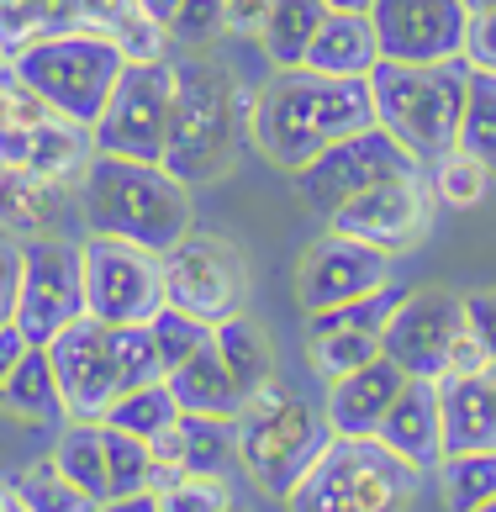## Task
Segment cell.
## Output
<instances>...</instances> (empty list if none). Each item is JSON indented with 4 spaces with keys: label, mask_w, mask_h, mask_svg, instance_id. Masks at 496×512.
Wrapping results in <instances>:
<instances>
[{
    "label": "cell",
    "mask_w": 496,
    "mask_h": 512,
    "mask_svg": "<svg viewBox=\"0 0 496 512\" xmlns=\"http://www.w3.org/2000/svg\"><path fill=\"white\" fill-rule=\"evenodd\" d=\"M233 497V481L227 476H169L159 486V507L164 512H227Z\"/></svg>",
    "instance_id": "60d3db41"
},
{
    "label": "cell",
    "mask_w": 496,
    "mask_h": 512,
    "mask_svg": "<svg viewBox=\"0 0 496 512\" xmlns=\"http://www.w3.org/2000/svg\"><path fill=\"white\" fill-rule=\"evenodd\" d=\"M465 6H470V16H475V11H491L496 0H465Z\"/></svg>",
    "instance_id": "f5cc1de1"
},
{
    "label": "cell",
    "mask_w": 496,
    "mask_h": 512,
    "mask_svg": "<svg viewBox=\"0 0 496 512\" xmlns=\"http://www.w3.org/2000/svg\"><path fill=\"white\" fill-rule=\"evenodd\" d=\"M386 280H391V254L386 249L328 227L322 238L307 243V254L296 264V301H301V312L312 317V312L343 307V301H354L365 291H380Z\"/></svg>",
    "instance_id": "e0dca14e"
},
{
    "label": "cell",
    "mask_w": 496,
    "mask_h": 512,
    "mask_svg": "<svg viewBox=\"0 0 496 512\" xmlns=\"http://www.w3.org/2000/svg\"><path fill=\"white\" fill-rule=\"evenodd\" d=\"M417 476L380 439H328L312 470L291 486L285 512H412Z\"/></svg>",
    "instance_id": "8992f818"
},
{
    "label": "cell",
    "mask_w": 496,
    "mask_h": 512,
    "mask_svg": "<svg viewBox=\"0 0 496 512\" xmlns=\"http://www.w3.org/2000/svg\"><path fill=\"white\" fill-rule=\"evenodd\" d=\"M106 433V481H111V497H132V491H159L164 470L154 460V444L148 439H132V433L101 423Z\"/></svg>",
    "instance_id": "d6a6232c"
},
{
    "label": "cell",
    "mask_w": 496,
    "mask_h": 512,
    "mask_svg": "<svg viewBox=\"0 0 496 512\" xmlns=\"http://www.w3.org/2000/svg\"><path fill=\"white\" fill-rule=\"evenodd\" d=\"M222 32H233V22H227V0H180L175 22H169V43L212 48Z\"/></svg>",
    "instance_id": "b9f144b4"
},
{
    "label": "cell",
    "mask_w": 496,
    "mask_h": 512,
    "mask_svg": "<svg viewBox=\"0 0 496 512\" xmlns=\"http://www.w3.org/2000/svg\"><path fill=\"white\" fill-rule=\"evenodd\" d=\"M53 465H59L95 507L111 502V481H106V433H101V423H74V417H64L59 439H53Z\"/></svg>",
    "instance_id": "f1b7e54d"
},
{
    "label": "cell",
    "mask_w": 496,
    "mask_h": 512,
    "mask_svg": "<svg viewBox=\"0 0 496 512\" xmlns=\"http://www.w3.org/2000/svg\"><path fill=\"white\" fill-rule=\"evenodd\" d=\"M407 386V375L391 365L386 354L370 359V365H359L349 375H338V381H328V402H322V412H328V428L338 433V439H375L380 417L391 412L396 391Z\"/></svg>",
    "instance_id": "ffe728a7"
},
{
    "label": "cell",
    "mask_w": 496,
    "mask_h": 512,
    "mask_svg": "<svg viewBox=\"0 0 496 512\" xmlns=\"http://www.w3.org/2000/svg\"><path fill=\"white\" fill-rule=\"evenodd\" d=\"M407 301V286H396V280H386L380 291H365L354 301H343V307H328V312H312L307 333H322V328H359V333H380L391 322V312Z\"/></svg>",
    "instance_id": "8d00e7d4"
},
{
    "label": "cell",
    "mask_w": 496,
    "mask_h": 512,
    "mask_svg": "<svg viewBox=\"0 0 496 512\" xmlns=\"http://www.w3.org/2000/svg\"><path fill=\"white\" fill-rule=\"evenodd\" d=\"M80 222L95 238H122L169 254L196 227V206H190V185L164 164L95 154L80 175Z\"/></svg>",
    "instance_id": "3957f363"
},
{
    "label": "cell",
    "mask_w": 496,
    "mask_h": 512,
    "mask_svg": "<svg viewBox=\"0 0 496 512\" xmlns=\"http://www.w3.org/2000/svg\"><path fill=\"white\" fill-rule=\"evenodd\" d=\"M11 69L22 74L59 117L95 127V117H101L106 101H111V85H117L122 69H127V53L90 27H69V32H53V37H37V43L16 48Z\"/></svg>",
    "instance_id": "52a82bcc"
},
{
    "label": "cell",
    "mask_w": 496,
    "mask_h": 512,
    "mask_svg": "<svg viewBox=\"0 0 496 512\" xmlns=\"http://www.w3.org/2000/svg\"><path fill=\"white\" fill-rule=\"evenodd\" d=\"M380 354L402 375H423V381H444L454 370L486 365V354L465 322V296L438 291V286L407 291V301L380 328Z\"/></svg>",
    "instance_id": "ba28073f"
},
{
    "label": "cell",
    "mask_w": 496,
    "mask_h": 512,
    "mask_svg": "<svg viewBox=\"0 0 496 512\" xmlns=\"http://www.w3.org/2000/svg\"><path fill=\"white\" fill-rule=\"evenodd\" d=\"M433 470L449 512H475L496 497V449H454Z\"/></svg>",
    "instance_id": "f546056e"
},
{
    "label": "cell",
    "mask_w": 496,
    "mask_h": 512,
    "mask_svg": "<svg viewBox=\"0 0 496 512\" xmlns=\"http://www.w3.org/2000/svg\"><path fill=\"white\" fill-rule=\"evenodd\" d=\"M11 497L22 502L27 512H95V502L64 476L59 465H53V454L16 470V476H11Z\"/></svg>",
    "instance_id": "1f68e13d"
},
{
    "label": "cell",
    "mask_w": 496,
    "mask_h": 512,
    "mask_svg": "<svg viewBox=\"0 0 496 512\" xmlns=\"http://www.w3.org/2000/svg\"><path fill=\"white\" fill-rule=\"evenodd\" d=\"M154 460L164 470V481L169 476H227L238 465V423L180 412L154 439Z\"/></svg>",
    "instance_id": "44dd1931"
},
{
    "label": "cell",
    "mask_w": 496,
    "mask_h": 512,
    "mask_svg": "<svg viewBox=\"0 0 496 512\" xmlns=\"http://www.w3.org/2000/svg\"><path fill=\"white\" fill-rule=\"evenodd\" d=\"M475 512H496V497H491V502H486V507H475Z\"/></svg>",
    "instance_id": "11a10c76"
},
{
    "label": "cell",
    "mask_w": 496,
    "mask_h": 512,
    "mask_svg": "<svg viewBox=\"0 0 496 512\" xmlns=\"http://www.w3.org/2000/svg\"><path fill=\"white\" fill-rule=\"evenodd\" d=\"M307 359H312V370H322V381H338V375L380 359V333H359V328L307 333Z\"/></svg>",
    "instance_id": "d590c367"
},
{
    "label": "cell",
    "mask_w": 496,
    "mask_h": 512,
    "mask_svg": "<svg viewBox=\"0 0 496 512\" xmlns=\"http://www.w3.org/2000/svg\"><path fill=\"white\" fill-rule=\"evenodd\" d=\"M0 69H11V53H6V43H0Z\"/></svg>",
    "instance_id": "db71d44e"
},
{
    "label": "cell",
    "mask_w": 496,
    "mask_h": 512,
    "mask_svg": "<svg viewBox=\"0 0 496 512\" xmlns=\"http://www.w3.org/2000/svg\"><path fill=\"white\" fill-rule=\"evenodd\" d=\"M101 512H164V507H159V491H132V497L101 502Z\"/></svg>",
    "instance_id": "c3c4849f"
},
{
    "label": "cell",
    "mask_w": 496,
    "mask_h": 512,
    "mask_svg": "<svg viewBox=\"0 0 496 512\" xmlns=\"http://www.w3.org/2000/svg\"><path fill=\"white\" fill-rule=\"evenodd\" d=\"M164 307V254L85 233V312L106 328L148 322Z\"/></svg>",
    "instance_id": "4fadbf2b"
},
{
    "label": "cell",
    "mask_w": 496,
    "mask_h": 512,
    "mask_svg": "<svg viewBox=\"0 0 496 512\" xmlns=\"http://www.w3.org/2000/svg\"><path fill=\"white\" fill-rule=\"evenodd\" d=\"M375 0H328V11H370Z\"/></svg>",
    "instance_id": "f907efd6"
},
{
    "label": "cell",
    "mask_w": 496,
    "mask_h": 512,
    "mask_svg": "<svg viewBox=\"0 0 496 512\" xmlns=\"http://www.w3.org/2000/svg\"><path fill=\"white\" fill-rule=\"evenodd\" d=\"M69 27H80L74 0H0V43H6V53Z\"/></svg>",
    "instance_id": "836d02e7"
},
{
    "label": "cell",
    "mask_w": 496,
    "mask_h": 512,
    "mask_svg": "<svg viewBox=\"0 0 496 512\" xmlns=\"http://www.w3.org/2000/svg\"><path fill=\"white\" fill-rule=\"evenodd\" d=\"M169 96H175V64L169 59H127L122 80L111 85L106 111L95 117V154L164 164L169 143Z\"/></svg>",
    "instance_id": "9c48e42d"
},
{
    "label": "cell",
    "mask_w": 496,
    "mask_h": 512,
    "mask_svg": "<svg viewBox=\"0 0 496 512\" xmlns=\"http://www.w3.org/2000/svg\"><path fill=\"white\" fill-rule=\"evenodd\" d=\"M0 412H11L16 423H32V428H53L69 417L59 375H53V359H48V344H27V354L16 359V370L6 375V386H0Z\"/></svg>",
    "instance_id": "d4e9b609"
},
{
    "label": "cell",
    "mask_w": 496,
    "mask_h": 512,
    "mask_svg": "<svg viewBox=\"0 0 496 512\" xmlns=\"http://www.w3.org/2000/svg\"><path fill=\"white\" fill-rule=\"evenodd\" d=\"M465 64L470 69H491L496 74V6L470 16V37H465Z\"/></svg>",
    "instance_id": "ee69618b"
},
{
    "label": "cell",
    "mask_w": 496,
    "mask_h": 512,
    "mask_svg": "<svg viewBox=\"0 0 496 512\" xmlns=\"http://www.w3.org/2000/svg\"><path fill=\"white\" fill-rule=\"evenodd\" d=\"M0 512H27L22 502H16V497H11V481H6V497H0Z\"/></svg>",
    "instance_id": "816d5d0a"
},
{
    "label": "cell",
    "mask_w": 496,
    "mask_h": 512,
    "mask_svg": "<svg viewBox=\"0 0 496 512\" xmlns=\"http://www.w3.org/2000/svg\"><path fill=\"white\" fill-rule=\"evenodd\" d=\"M412 169H423V164H417L380 122H370V127L349 132V138H338L333 148H322L307 169H296L291 185L317 217H333L343 201L365 196L370 185L391 180V175H412Z\"/></svg>",
    "instance_id": "7c38bea8"
},
{
    "label": "cell",
    "mask_w": 496,
    "mask_h": 512,
    "mask_svg": "<svg viewBox=\"0 0 496 512\" xmlns=\"http://www.w3.org/2000/svg\"><path fill=\"white\" fill-rule=\"evenodd\" d=\"M148 333H154V344H159V359H164V375L175 370V365H185L190 354H196L201 344H212V322H201V317H190V312H180V307H164L148 317Z\"/></svg>",
    "instance_id": "ab89813d"
},
{
    "label": "cell",
    "mask_w": 496,
    "mask_h": 512,
    "mask_svg": "<svg viewBox=\"0 0 496 512\" xmlns=\"http://www.w3.org/2000/svg\"><path fill=\"white\" fill-rule=\"evenodd\" d=\"M164 381H169V391H175L180 412H196V417H222V423H238L243 407H248V396L233 381V370L222 365L217 344H201L196 354L185 359V365L169 370Z\"/></svg>",
    "instance_id": "603a6c76"
},
{
    "label": "cell",
    "mask_w": 496,
    "mask_h": 512,
    "mask_svg": "<svg viewBox=\"0 0 496 512\" xmlns=\"http://www.w3.org/2000/svg\"><path fill=\"white\" fill-rule=\"evenodd\" d=\"M48 359L64 391V412L74 423H101L111 412V402L122 396L117 381V359H111V328L101 317H74L69 328H59L48 338Z\"/></svg>",
    "instance_id": "9a60e30c"
},
{
    "label": "cell",
    "mask_w": 496,
    "mask_h": 512,
    "mask_svg": "<svg viewBox=\"0 0 496 512\" xmlns=\"http://www.w3.org/2000/svg\"><path fill=\"white\" fill-rule=\"evenodd\" d=\"M227 512H243V507H238V502H233V507H227Z\"/></svg>",
    "instance_id": "9f6ffc18"
},
{
    "label": "cell",
    "mask_w": 496,
    "mask_h": 512,
    "mask_svg": "<svg viewBox=\"0 0 496 512\" xmlns=\"http://www.w3.org/2000/svg\"><path fill=\"white\" fill-rule=\"evenodd\" d=\"M80 27L111 37L127 59H169V32L143 11V0H74Z\"/></svg>",
    "instance_id": "484cf974"
},
{
    "label": "cell",
    "mask_w": 496,
    "mask_h": 512,
    "mask_svg": "<svg viewBox=\"0 0 496 512\" xmlns=\"http://www.w3.org/2000/svg\"><path fill=\"white\" fill-rule=\"evenodd\" d=\"M143 11L154 16V22L169 32V22H175V11H180V0H143Z\"/></svg>",
    "instance_id": "681fc988"
},
{
    "label": "cell",
    "mask_w": 496,
    "mask_h": 512,
    "mask_svg": "<svg viewBox=\"0 0 496 512\" xmlns=\"http://www.w3.org/2000/svg\"><path fill=\"white\" fill-rule=\"evenodd\" d=\"M460 148L496 175V74L491 69H470L465 117H460Z\"/></svg>",
    "instance_id": "e575fe53"
},
{
    "label": "cell",
    "mask_w": 496,
    "mask_h": 512,
    "mask_svg": "<svg viewBox=\"0 0 496 512\" xmlns=\"http://www.w3.org/2000/svg\"><path fill=\"white\" fill-rule=\"evenodd\" d=\"M370 22L380 37V59L396 64L465 59V37H470L465 0H375Z\"/></svg>",
    "instance_id": "2e32d148"
},
{
    "label": "cell",
    "mask_w": 496,
    "mask_h": 512,
    "mask_svg": "<svg viewBox=\"0 0 496 512\" xmlns=\"http://www.w3.org/2000/svg\"><path fill=\"white\" fill-rule=\"evenodd\" d=\"M16 286H22V243L0 238V328L16 322Z\"/></svg>",
    "instance_id": "f6af8a7d"
},
{
    "label": "cell",
    "mask_w": 496,
    "mask_h": 512,
    "mask_svg": "<svg viewBox=\"0 0 496 512\" xmlns=\"http://www.w3.org/2000/svg\"><path fill=\"white\" fill-rule=\"evenodd\" d=\"M275 0H227V22H233V32H259V22L270 16Z\"/></svg>",
    "instance_id": "bcb514c9"
},
{
    "label": "cell",
    "mask_w": 496,
    "mask_h": 512,
    "mask_svg": "<svg viewBox=\"0 0 496 512\" xmlns=\"http://www.w3.org/2000/svg\"><path fill=\"white\" fill-rule=\"evenodd\" d=\"M248 286H254L248 259L227 233L190 227L175 249L164 254V301L190 312V317H201V322H212V328L222 317L248 307Z\"/></svg>",
    "instance_id": "30bf717a"
},
{
    "label": "cell",
    "mask_w": 496,
    "mask_h": 512,
    "mask_svg": "<svg viewBox=\"0 0 496 512\" xmlns=\"http://www.w3.org/2000/svg\"><path fill=\"white\" fill-rule=\"evenodd\" d=\"M465 85H470V64L465 59H444V64H396V59H380L370 69L375 122L428 169V164H438L444 154L460 148Z\"/></svg>",
    "instance_id": "277c9868"
},
{
    "label": "cell",
    "mask_w": 496,
    "mask_h": 512,
    "mask_svg": "<svg viewBox=\"0 0 496 512\" xmlns=\"http://www.w3.org/2000/svg\"><path fill=\"white\" fill-rule=\"evenodd\" d=\"M80 212V185H59L27 169H0V233L6 238H37L59 233V222Z\"/></svg>",
    "instance_id": "7402d4cb"
},
{
    "label": "cell",
    "mask_w": 496,
    "mask_h": 512,
    "mask_svg": "<svg viewBox=\"0 0 496 512\" xmlns=\"http://www.w3.org/2000/svg\"><path fill=\"white\" fill-rule=\"evenodd\" d=\"M175 417H180V402H175V391H169V381H148V386L122 391L101 423H111V428L132 433V439H148V444H154L159 433L175 423Z\"/></svg>",
    "instance_id": "4dcf8cb0"
},
{
    "label": "cell",
    "mask_w": 496,
    "mask_h": 512,
    "mask_svg": "<svg viewBox=\"0 0 496 512\" xmlns=\"http://www.w3.org/2000/svg\"><path fill=\"white\" fill-rule=\"evenodd\" d=\"M95 512H101V507H95Z\"/></svg>",
    "instance_id": "6f0895ef"
},
{
    "label": "cell",
    "mask_w": 496,
    "mask_h": 512,
    "mask_svg": "<svg viewBox=\"0 0 496 512\" xmlns=\"http://www.w3.org/2000/svg\"><path fill=\"white\" fill-rule=\"evenodd\" d=\"M428 180H433V196L444 201V206H481L486 191H491V169L481 159H470L465 148H454V154H444L438 164H428Z\"/></svg>",
    "instance_id": "74e56055"
},
{
    "label": "cell",
    "mask_w": 496,
    "mask_h": 512,
    "mask_svg": "<svg viewBox=\"0 0 496 512\" xmlns=\"http://www.w3.org/2000/svg\"><path fill=\"white\" fill-rule=\"evenodd\" d=\"M375 439L391 454H402L412 470H433L444 460V407H438V381L407 375V386L396 391L391 412L380 417Z\"/></svg>",
    "instance_id": "d6986e66"
},
{
    "label": "cell",
    "mask_w": 496,
    "mask_h": 512,
    "mask_svg": "<svg viewBox=\"0 0 496 512\" xmlns=\"http://www.w3.org/2000/svg\"><path fill=\"white\" fill-rule=\"evenodd\" d=\"M333 428L328 412L312 407L301 391L280 386V375L264 391L248 396L238 417V465L248 470L264 497H291V486L312 470V460L328 449Z\"/></svg>",
    "instance_id": "5b68a950"
},
{
    "label": "cell",
    "mask_w": 496,
    "mask_h": 512,
    "mask_svg": "<svg viewBox=\"0 0 496 512\" xmlns=\"http://www.w3.org/2000/svg\"><path fill=\"white\" fill-rule=\"evenodd\" d=\"M175 64V96H169V143H164V169L175 180L217 185L233 175L243 148L254 143V106L259 90L238 80V69L217 53L190 48Z\"/></svg>",
    "instance_id": "6da1fadb"
},
{
    "label": "cell",
    "mask_w": 496,
    "mask_h": 512,
    "mask_svg": "<svg viewBox=\"0 0 496 512\" xmlns=\"http://www.w3.org/2000/svg\"><path fill=\"white\" fill-rule=\"evenodd\" d=\"M212 344L222 354V365L233 370V381L243 386V396H254L275 381V344H270L259 317H248V312L222 317L212 328Z\"/></svg>",
    "instance_id": "4316f807"
},
{
    "label": "cell",
    "mask_w": 496,
    "mask_h": 512,
    "mask_svg": "<svg viewBox=\"0 0 496 512\" xmlns=\"http://www.w3.org/2000/svg\"><path fill=\"white\" fill-rule=\"evenodd\" d=\"M22 354H27L22 328H16V322H11V328H0V386H6V375L16 370V359H22Z\"/></svg>",
    "instance_id": "7dc6e473"
},
{
    "label": "cell",
    "mask_w": 496,
    "mask_h": 512,
    "mask_svg": "<svg viewBox=\"0 0 496 512\" xmlns=\"http://www.w3.org/2000/svg\"><path fill=\"white\" fill-rule=\"evenodd\" d=\"M90 159H95L90 127L59 117V111L32 127H0V169H27V175L59 185H80Z\"/></svg>",
    "instance_id": "ac0fdd59"
},
{
    "label": "cell",
    "mask_w": 496,
    "mask_h": 512,
    "mask_svg": "<svg viewBox=\"0 0 496 512\" xmlns=\"http://www.w3.org/2000/svg\"><path fill=\"white\" fill-rule=\"evenodd\" d=\"M465 322H470V338L481 344V354L496 359V291H470L465 296Z\"/></svg>",
    "instance_id": "7bdbcfd3"
},
{
    "label": "cell",
    "mask_w": 496,
    "mask_h": 512,
    "mask_svg": "<svg viewBox=\"0 0 496 512\" xmlns=\"http://www.w3.org/2000/svg\"><path fill=\"white\" fill-rule=\"evenodd\" d=\"M370 122H375L370 80H338V74H317L307 64L275 69V80L259 90L254 106V148L275 169L296 175L322 148H333L338 138H349Z\"/></svg>",
    "instance_id": "7a4b0ae2"
},
{
    "label": "cell",
    "mask_w": 496,
    "mask_h": 512,
    "mask_svg": "<svg viewBox=\"0 0 496 512\" xmlns=\"http://www.w3.org/2000/svg\"><path fill=\"white\" fill-rule=\"evenodd\" d=\"M111 359H117L122 391L164 381V359H159V344H154V333H148V322H122V328H111Z\"/></svg>",
    "instance_id": "f35d334b"
},
{
    "label": "cell",
    "mask_w": 496,
    "mask_h": 512,
    "mask_svg": "<svg viewBox=\"0 0 496 512\" xmlns=\"http://www.w3.org/2000/svg\"><path fill=\"white\" fill-rule=\"evenodd\" d=\"M74 317H85V243L64 233L22 238V286H16L22 338L48 344Z\"/></svg>",
    "instance_id": "8fae6325"
},
{
    "label": "cell",
    "mask_w": 496,
    "mask_h": 512,
    "mask_svg": "<svg viewBox=\"0 0 496 512\" xmlns=\"http://www.w3.org/2000/svg\"><path fill=\"white\" fill-rule=\"evenodd\" d=\"M322 22H328V0H275L254 37L275 69H301Z\"/></svg>",
    "instance_id": "83f0119b"
},
{
    "label": "cell",
    "mask_w": 496,
    "mask_h": 512,
    "mask_svg": "<svg viewBox=\"0 0 496 512\" xmlns=\"http://www.w3.org/2000/svg\"><path fill=\"white\" fill-rule=\"evenodd\" d=\"M433 212H438V196H433L428 169H412V175H391L370 185L365 196L343 201L328 217V227L359 243H375V249H386L396 259V254H412L433 233Z\"/></svg>",
    "instance_id": "5bb4252c"
},
{
    "label": "cell",
    "mask_w": 496,
    "mask_h": 512,
    "mask_svg": "<svg viewBox=\"0 0 496 512\" xmlns=\"http://www.w3.org/2000/svg\"><path fill=\"white\" fill-rule=\"evenodd\" d=\"M375 64H380V37L370 11H328V22L317 27L307 48V69L338 74V80H370Z\"/></svg>",
    "instance_id": "cb8c5ba5"
}]
</instances>
